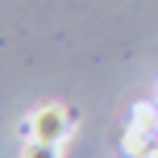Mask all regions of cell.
<instances>
[{
  "mask_svg": "<svg viewBox=\"0 0 158 158\" xmlns=\"http://www.w3.org/2000/svg\"><path fill=\"white\" fill-rule=\"evenodd\" d=\"M29 133L38 137L42 146H54V142H63V133H67V112H63V108H42L38 117L29 121Z\"/></svg>",
  "mask_w": 158,
  "mask_h": 158,
  "instance_id": "obj_1",
  "label": "cell"
}]
</instances>
